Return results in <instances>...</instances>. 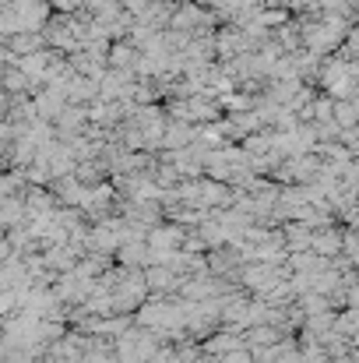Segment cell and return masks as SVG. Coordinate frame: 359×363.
<instances>
[{"instance_id": "3", "label": "cell", "mask_w": 359, "mask_h": 363, "mask_svg": "<svg viewBox=\"0 0 359 363\" xmlns=\"http://www.w3.org/2000/svg\"><path fill=\"white\" fill-rule=\"evenodd\" d=\"M353 113H356V110H353V103L338 106V121H342V123H353Z\"/></svg>"}, {"instance_id": "1", "label": "cell", "mask_w": 359, "mask_h": 363, "mask_svg": "<svg viewBox=\"0 0 359 363\" xmlns=\"http://www.w3.org/2000/svg\"><path fill=\"white\" fill-rule=\"evenodd\" d=\"M134 60H137V53H134L130 46H113V53H110V64H117L120 71H123V67H130Z\"/></svg>"}, {"instance_id": "2", "label": "cell", "mask_w": 359, "mask_h": 363, "mask_svg": "<svg viewBox=\"0 0 359 363\" xmlns=\"http://www.w3.org/2000/svg\"><path fill=\"white\" fill-rule=\"evenodd\" d=\"M11 46L25 57V53H35V50H39V39H35V35H21V32H18V35H11Z\"/></svg>"}, {"instance_id": "4", "label": "cell", "mask_w": 359, "mask_h": 363, "mask_svg": "<svg viewBox=\"0 0 359 363\" xmlns=\"http://www.w3.org/2000/svg\"><path fill=\"white\" fill-rule=\"evenodd\" d=\"M57 7H64V11H74V7H81L85 0H53Z\"/></svg>"}]
</instances>
